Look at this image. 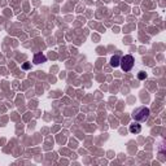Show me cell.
I'll return each instance as SVG.
<instances>
[{"instance_id": "obj_4", "label": "cell", "mask_w": 166, "mask_h": 166, "mask_svg": "<svg viewBox=\"0 0 166 166\" xmlns=\"http://www.w3.org/2000/svg\"><path fill=\"white\" fill-rule=\"evenodd\" d=\"M140 131H141V126L139 125V123H131L130 125V132L131 134H140Z\"/></svg>"}, {"instance_id": "obj_6", "label": "cell", "mask_w": 166, "mask_h": 166, "mask_svg": "<svg viewBox=\"0 0 166 166\" xmlns=\"http://www.w3.org/2000/svg\"><path fill=\"white\" fill-rule=\"evenodd\" d=\"M138 78H139V79H141V81L145 79V78H147V73H145V72H140L139 74H138Z\"/></svg>"}, {"instance_id": "obj_5", "label": "cell", "mask_w": 166, "mask_h": 166, "mask_svg": "<svg viewBox=\"0 0 166 166\" xmlns=\"http://www.w3.org/2000/svg\"><path fill=\"white\" fill-rule=\"evenodd\" d=\"M120 61H121V57L120 56H113L110 58V65L113 66V68H117V66H120Z\"/></svg>"}, {"instance_id": "obj_7", "label": "cell", "mask_w": 166, "mask_h": 166, "mask_svg": "<svg viewBox=\"0 0 166 166\" xmlns=\"http://www.w3.org/2000/svg\"><path fill=\"white\" fill-rule=\"evenodd\" d=\"M30 68V64H25L23 65V69H29Z\"/></svg>"}, {"instance_id": "obj_1", "label": "cell", "mask_w": 166, "mask_h": 166, "mask_svg": "<svg viewBox=\"0 0 166 166\" xmlns=\"http://www.w3.org/2000/svg\"><path fill=\"white\" fill-rule=\"evenodd\" d=\"M149 114H151L149 108H147V106H140V108H138L132 112V118L136 122H144L149 118Z\"/></svg>"}, {"instance_id": "obj_2", "label": "cell", "mask_w": 166, "mask_h": 166, "mask_svg": "<svg viewBox=\"0 0 166 166\" xmlns=\"http://www.w3.org/2000/svg\"><path fill=\"white\" fill-rule=\"evenodd\" d=\"M134 62H135V60H134V57L131 56V55H126V56L121 57V61H120V65L123 72H130L132 68H134Z\"/></svg>"}, {"instance_id": "obj_3", "label": "cell", "mask_w": 166, "mask_h": 166, "mask_svg": "<svg viewBox=\"0 0 166 166\" xmlns=\"http://www.w3.org/2000/svg\"><path fill=\"white\" fill-rule=\"evenodd\" d=\"M46 61H47V57L43 53H37L34 56V60H33L34 64H40V62H46Z\"/></svg>"}]
</instances>
